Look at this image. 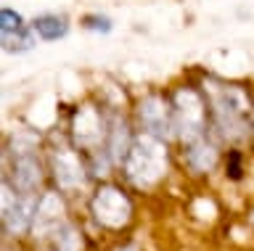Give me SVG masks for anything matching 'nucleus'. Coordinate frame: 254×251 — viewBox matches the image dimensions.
Here are the masks:
<instances>
[{
	"mask_svg": "<svg viewBox=\"0 0 254 251\" xmlns=\"http://www.w3.org/2000/svg\"><path fill=\"white\" fill-rule=\"evenodd\" d=\"M85 27L93 29V32H111V21L106 16H87Z\"/></svg>",
	"mask_w": 254,
	"mask_h": 251,
	"instance_id": "3",
	"label": "nucleus"
},
{
	"mask_svg": "<svg viewBox=\"0 0 254 251\" xmlns=\"http://www.w3.org/2000/svg\"><path fill=\"white\" fill-rule=\"evenodd\" d=\"M0 29H3V32H19V29H24V19L16 11L3 8L0 11Z\"/></svg>",
	"mask_w": 254,
	"mask_h": 251,
	"instance_id": "2",
	"label": "nucleus"
},
{
	"mask_svg": "<svg viewBox=\"0 0 254 251\" xmlns=\"http://www.w3.org/2000/svg\"><path fill=\"white\" fill-rule=\"evenodd\" d=\"M32 27H35V32L43 37V40H48V43L61 40V37L69 32L66 19H64V16H56V13H43V16H37Z\"/></svg>",
	"mask_w": 254,
	"mask_h": 251,
	"instance_id": "1",
	"label": "nucleus"
}]
</instances>
